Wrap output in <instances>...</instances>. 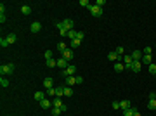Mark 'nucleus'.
<instances>
[{"label":"nucleus","mask_w":156,"mask_h":116,"mask_svg":"<svg viewBox=\"0 0 156 116\" xmlns=\"http://www.w3.org/2000/svg\"><path fill=\"white\" fill-rule=\"evenodd\" d=\"M12 71H14V64H2L0 66V73L2 75H11Z\"/></svg>","instance_id":"obj_1"},{"label":"nucleus","mask_w":156,"mask_h":116,"mask_svg":"<svg viewBox=\"0 0 156 116\" xmlns=\"http://www.w3.org/2000/svg\"><path fill=\"white\" fill-rule=\"evenodd\" d=\"M90 14H92L94 18H99L101 14H102V7H99V5H90Z\"/></svg>","instance_id":"obj_2"},{"label":"nucleus","mask_w":156,"mask_h":116,"mask_svg":"<svg viewBox=\"0 0 156 116\" xmlns=\"http://www.w3.org/2000/svg\"><path fill=\"white\" fill-rule=\"evenodd\" d=\"M76 73V68H75V64H69L66 69H63V75L64 76H73Z\"/></svg>","instance_id":"obj_3"},{"label":"nucleus","mask_w":156,"mask_h":116,"mask_svg":"<svg viewBox=\"0 0 156 116\" xmlns=\"http://www.w3.org/2000/svg\"><path fill=\"white\" fill-rule=\"evenodd\" d=\"M140 68H142V63H140V61H133L132 66H130V71H133V73H139V71H140Z\"/></svg>","instance_id":"obj_4"},{"label":"nucleus","mask_w":156,"mask_h":116,"mask_svg":"<svg viewBox=\"0 0 156 116\" xmlns=\"http://www.w3.org/2000/svg\"><path fill=\"white\" fill-rule=\"evenodd\" d=\"M56 26H57V29H59V35H68V29H66V26H64L63 21H59Z\"/></svg>","instance_id":"obj_5"},{"label":"nucleus","mask_w":156,"mask_h":116,"mask_svg":"<svg viewBox=\"0 0 156 116\" xmlns=\"http://www.w3.org/2000/svg\"><path fill=\"white\" fill-rule=\"evenodd\" d=\"M29 29H31V33H38L42 29V24L38 23V21H35V23H31V26H29Z\"/></svg>","instance_id":"obj_6"},{"label":"nucleus","mask_w":156,"mask_h":116,"mask_svg":"<svg viewBox=\"0 0 156 116\" xmlns=\"http://www.w3.org/2000/svg\"><path fill=\"white\" fill-rule=\"evenodd\" d=\"M123 63H125V68L130 69V66H132V63H133L132 56H123Z\"/></svg>","instance_id":"obj_7"},{"label":"nucleus","mask_w":156,"mask_h":116,"mask_svg":"<svg viewBox=\"0 0 156 116\" xmlns=\"http://www.w3.org/2000/svg\"><path fill=\"white\" fill-rule=\"evenodd\" d=\"M57 66L61 68V69H66V68H68L69 64H68V61H66L64 57H59V59H57Z\"/></svg>","instance_id":"obj_8"},{"label":"nucleus","mask_w":156,"mask_h":116,"mask_svg":"<svg viewBox=\"0 0 156 116\" xmlns=\"http://www.w3.org/2000/svg\"><path fill=\"white\" fill-rule=\"evenodd\" d=\"M52 106V100H49V99H43V100H40V107L42 109H49V107H50Z\"/></svg>","instance_id":"obj_9"},{"label":"nucleus","mask_w":156,"mask_h":116,"mask_svg":"<svg viewBox=\"0 0 156 116\" xmlns=\"http://www.w3.org/2000/svg\"><path fill=\"white\" fill-rule=\"evenodd\" d=\"M63 57H64V59H66V61L69 63V61L73 59V50H71V49H66V50L63 52Z\"/></svg>","instance_id":"obj_10"},{"label":"nucleus","mask_w":156,"mask_h":116,"mask_svg":"<svg viewBox=\"0 0 156 116\" xmlns=\"http://www.w3.org/2000/svg\"><path fill=\"white\" fill-rule=\"evenodd\" d=\"M130 56H132L133 61H142V52H140V50H133Z\"/></svg>","instance_id":"obj_11"},{"label":"nucleus","mask_w":156,"mask_h":116,"mask_svg":"<svg viewBox=\"0 0 156 116\" xmlns=\"http://www.w3.org/2000/svg\"><path fill=\"white\" fill-rule=\"evenodd\" d=\"M43 87L45 88H54V80H52V78H45V80H43Z\"/></svg>","instance_id":"obj_12"},{"label":"nucleus","mask_w":156,"mask_h":116,"mask_svg":"<svg viewBox=\"0 0 156 116\" xmlns=\"http://www.w3.org/2000/svg\"><path fill=\"white\" fill-rule=\"evenodd\" d=\"M75 83H76V76H66V85L73 87Z\"/></svg>","instance_id":"obj_13"},{"label":"nucleus","mask_w":156,"mask_h":116,"mask_svg":"<svg viewBox=\"0 0 156 116\" xmlns=\"http://www.w3.org/2000/svg\"><path fill=\"white\" fill-rule=\"evenodd\" d=\"M135 107H128V109H123V116H133V113H135Z\"/></svg>","instance_id":"obj_14"},{"label":"nucleus","mask_w":156,"mask_h":116,"mask_svg":"<svg viewBox=\"0 0 156 116\" xmlns=\"http://www.w3.org/2000/svg\"><path fill=\"white\" fill-rule=\"evenodd\" d=\"M63 104H64V102L61 100V97H56L54 100H52V106H54V107H61Z\"/></svg>","instance_id":"obj_15"},{"label":"nucleus","mask_w":156,"mask_h":116,"mask_svg":"<svg viewBox=\"0 0 156 116\" xmlns=\"http://www.w3.org/2000/svg\"><path fill=\"white\" fill-rule=\"evenodd\" d=\"M147 109H151V111L156 109V99H149V102H147Z\"/></svg>","instance_id":"obj_16"},{"label":"nucleus","mask_w":156,"mask_h":116,"mask_svg":"<svg viewBox=\"0 0 156 116\" xmlns=\"http://www.w3.org/2000/svg\"><path fill=\"white\" fill-rule=\"evenodd\" d=\"M45 64H47V68H54V66H57V61L56 59H47Z\"/></svg>","instance_id":"obj_17"},{"label":"nucleus","mask_w":156,"mask_h":116,"mask_svg":"<svg viewBox=\"0 0 156 116\" xmlns=\"http://www.w3.org/2000/svg\"><path fill=\"white\" fill-rule=\"evenodd\" d=\"M63 23H64V26H66L68 31H69V29H73V21H71V19H64Z\"/></svg>","instance_id":"obj_18"},{"label":"nucleus","mask_w":156,"mask_h":116,"mask_svg":"<svg viewBox=\"0 0 156 116\" xmlns=\"http://www.w3.org/2000/svg\"><path fill=\"white\" fill-rule=\"evenodd\" d=\"M21 12H23L24 16H28V14H31V7L29 5H23L21 7Z\"/></svg>","instance_id":"obj_19"},{"label":"nucleus","mask_w":156,"mask_h":116,"mask_svg":"<svg viewBox=\"0 0 156 116\" xmlns=\"http://www.w3.org/2000/svg\"><path fill=\"white\" fill-rule=\"evenodd\" d=\"M123 69H125V66H123L121 63H115V71L116 73H121Z\"/></svg>","instance_id":"obj_20"},{"label":"nucleus","mask_w":156,"mask_h":116,"mask_svg":"<svg viewBox=\"0 0 156 116\" xmlns=\"http://www.w3.org/2000/svg\"><path fill=\"white\" fill-rule=\"evenodd\" d=\"M140 63H142V64H147V66H149V64H153V59H151V56H144Z\"/></svg>","instance_id":"obj_21"},{"label":"nucleus","mask_w":156,"mask_h":116,"mask_svg":"<svg viewBox=\"0 0 156 116\" xmlns=\"http://www.w3.org/2000/svg\"><path fill=\"white\" fill-rule=\"evenodd\" d=\"M7 40H9V43H14V42L17 40L16 33H9V35H7Z\"/></svg>","instance_id":"obj_22"},{"label":"nucleus","mask_w":156,"mask_h":116,"mask_svg":"<svg viewBox=\"0 0 156 116\" xmlns=\"http://www.w3.org/2000/svg\"><path fill=\"white\" fill-rule=\"evenodd\" d=\"M64 95V87H57L56 88V97H63Z\"/></svg>","instance_id":"obj_23"},{"label":"nucleus","mask_w":156,"mask_h":116,"mask_svg":"<svg viewBox=\"0 0 156 116\" xmlns=\"http://www.w3.org/2000/svg\"><path fill=\"white\" fill-rule=\"evenodd\" d=\"M43 99H45L43 92H36V94H35V100H38V102H40V100H43Z\"/></svg>","instance_id":"obj_24"},{"label":"nucleus","mask_w":156,"mask_h":116,"mask_svg":"<svg viewBox=\"0 0 156 116\" xmlns=\"http://www.w3.org/2000/svg\"><path fill=\"white\" fill-rule=\"evenodd\" d=\"M120 107L121 109H128L130 107V102L128 100H120Z\"/></svg>","instance_id":"obj_25"},{"label":"nucleus","mask_w":156,"mask_h":116,"mask_svg":"<svg viewBox=\"0 0 156 116\" xmlns=\"http://www.w3.org/2000/svg\"><path fill=\"white\" fill-rule=\"evenodd\" d=\"M76 33H78V31H75V29H69V31H68V35H66V36H69L71 40H75V38H76Z\"/></svg>","instance_id":"obj_26"},{"label":"nucleus","mask_w":156,"mask_h":116,"mask_svg":"<svg viewBox=\"0 0 156 116\" xmlns=\"http://www.w3.org/2000/svg\"><path fill=\"white\" fill-rule=\"evenodd\" d=\"M66 49H68V45H66V43H63V42H59V45H57V50H59V52H64Z\"/></svg>","instance_id":"obj_27"},{"label":"nucleus","mask_w":156,"mask_h":116,"mask_svg":"<svg viewBox=\"0 0 156 116\" xmlns=\"http://www.w3.org/2000/svg\"><path fill=\"white\" fill-rule=\"evenodd\" d=\"M0 85H2V87H4V88H5V87H9V80L2 76V78H0Z\"/></svg>","instance_id":"obj_28"},{"label":"nucleus","mask_w":156,"mask_h":116,"mask_svg":"<svg viewBox=\"0 0 156 116\" xmlns=\"http://www.w3.org/2000/svg\"><path fill=\"white\" fill-rule=\"evenodd\" d=\"M64 95H66V97H71V95H73V88L64 87Z\"/></svg>","instance_id":"obj_29"},{"label":"nucleus","mask_w":156,"mask_h":116,"mask_svg":"<svg viewBox=\"0 0 156 116\" xmlns=\"http://www.w3.org/2000/svg\"><path fill=\"white\" fill-rule=\"evenodd\" d=\"M0 45H2V47H7V45H11V43H9V40H7V38H4V36H2V38H0Z\"/></svg>","instance_id":"obj_30"},{"label":"nucleus","mask_w":156,"mask_h":116,"mask_svg":"<svg viewBox=\"0 0 156 116\" xmlns=\"http://www.w3.org/2000/svg\"><path fill=\"white\" fill-rule=\"evenodd\" d=\"M80 42H81V40H78V38L71 40V47H73V49H75V47H80Z\"/></svg>","instance_id":"obj_31"},{"label":"nucleus","mask_w":156,"mask_h":116,"mask_svg":"<svg viewBox=\"0 0 156 116\" xmlns=\"http://www.w3.org/2000/svg\"><path fill=\"white\" fill-rule=\"evenodd\" d=\"M80 5H81V7H87V9H90V4H88V0H80Z\"/></svg>","instance_id":"obj_32"},{"label":"nucleus","mask_w":156,"mask_h":116,"mask_svg":"<svg viewBox=\"0 0 156 116\" xmlns=\"http://www.w3.org/2000/svg\"><path fill=\"white\" fill-rule=\"evenodd\" d=\"M61 113H63V111L59 109V107H52V114H54V116H59Z\"/></svg>","instance_id":"obj_33"},{"label":"nucleus","mask_w":156,"mask_h":116,"mask_svg":"<svg viewBox=\"0 0 156 116\" xmlns=\"http://www.w3.org/2000/svg\"><path fill=\"white\" fill-rule=\"evenodd\" d=\"M149 73L151 75H156V64H149Z\"/></svg>","instance_id":"obj_34"},{"label":"nucleus","mask_w":156,"mask_h":116,"mask_svg":"<svg viewBox=\"0 0 156 116\" xmlns=\"http://www.w3.org/2000/svg\"><path fill=\"white\" fill-rule=\"evenodd\" d=\"M151 52H153L151 47H144V56H151Z\"/></svg>","instance_id":"obj_35"},{"label":"nucleus","mask_w":156,"mask_h":116,"mask_svg":"<svg viewBox=\"0 0 156 116\" xmlns=\"http://www.w3.org/2000/svg\"><path fill=\"white\" fill-rule=\"evenodd\" d=\"M118 56H123V47H116V50H115Z\"/></svg>","instance_id":"obj_36"},{"label":"nucleus","mask_w":156,"mask_h":116,"mask_svg":"<svg viewBox=\"0 0 156 116\" xmlns=\"http://www.w3.org/2000/svg\"><path fill=\"white\" fill-rule=\"evenodd\" d=\"M47 94L49 95H56V88H47Z\"/></svg>","instance_id":"obj_37"},{"label":"nucleus","mask_w":156,"mask_h":116,"mask_svg":"<svg viewBox=\"0 0 156 116\" xmlns=\"http://www.w3.org/2000/svg\"><path fill=\"white\" fill-rule=\"evenodd\" d=\"M45 59H52V50H45Z\"/></svg>","instance_id":"obj_38"},{"label":"nucleus","mask_w":156,"mask_h":116,"mask_svg":"<svg viewBox=\"0 0 156 116\" xmlns=\"http://www.w3.org/2000/svg\"><path fill=\"white\" fill-rule=\"evenodd\" d=\"M111 106H113V109H121V107H120V102H113V104H111Z\"/></svg>","instance_id":"obj_39"},{"label":"nucleus","mask_w":156,"mask_h":116,"mask_svg":"<svg viewBox=\"0 0 156 116\" xmlns=\"http://www.w3.org/2000/svg\"><path fill=\"white\" fill-rule=\"evenodd\" d=\"M104 4H106V0H97V2H95V5H99V7H102Z\"/></svg>","instance_id":"obj_40"},{"label":"nucleus","mask_w":156,"mask_h":116,"mask_svg":"<svg viewBox=\"0 0 156 116\" xmlns=\"http://www.w3.org/2000/svg\"><path fill=\"white\" fill-rule=\"evenodd\" d=\"M76 38H78V40H83V31H78V33H76Z\"/></svg>","instance_id":"obj_41"},{"label":"nucleus","mask_w":156,"mask_h":116,"mask_svg":"<svg viewBox=\"0 0 156 116\" xmlns=\"http://www.w3.org/2000/svg\"><path fill=\"white\" fill-rule=\"evenodd\" d=\"M59 109H61V111H63V113H64V111H68V106H66V104H63V106H61V107H59Z\"/></svg>","instance_id":"obj_42"},{"label":"nucleus","mask_w":156,"mask_h":116,"mask_svg":"<svg viewBox=\"0 0 156 116\" xmlns=\"http://www.w3.org/2000/svg\"><path fill=\"white\" fill-rule=\"evenodd\" d=\"M76 83H83V78L81 76H76Z\"/></svg>","instance_id":"obj_43"},{"label":"nucleus","mask_w":156,"mask_h":116,"mask_svg":"<svg viewBox=\"0 0 156 116\" xmlns=\"http://www.w3.org/2000/svg\"><path fill=\"white\" fill-rule=\"evenodd\" d=\"M133 116H140V113H139V111H135V113H133Z\"/></svg>","instance_id":"obj_44"},{"label":"nucleus","mask_w":156,"mask_h":116,"mask_svg":"<svg viewBox=\"0 0 156 116\" xmlns=\"http://www.w3.org/2000/svg\"><path fill=\"white\" fill-rule=\"evenodd\" d=\"M154 50H156V49H154Z\"/></svg>","instance_id":"obj_45"}]
</instances>
